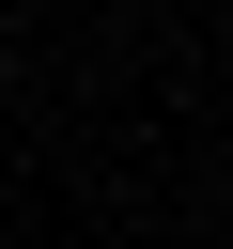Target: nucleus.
<instances>
[{
    "label": "nucleus",
    "mask_w": 233,
    "mask_h": 249,
    "mask_svg": "<svg viewBox=\"0 0 233 249\" xmlns=\"http://www.w3.org/2000/svg\"><path fill=\"white\" fill-rule=\"evenodd\" d=\"M0 78H16V31H0Z\"/></svg>",
    "instance_id": "nucleus-1"
}]
</instances>
